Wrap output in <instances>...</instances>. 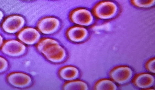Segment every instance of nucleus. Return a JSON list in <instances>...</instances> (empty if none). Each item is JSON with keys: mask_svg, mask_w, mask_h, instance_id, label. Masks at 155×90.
I'll use <instances>...</instances> for the list:
<instances>
[{"mask_svg": "<svg viewBox=\"0 0 155 90\" xmlns=\"http://www.w3.org/2000/svg\"><path fill=\"white\" fill-rule=\"evenodd\" d=\"M39 49L49 60L57 62L61 59L64 53L57 43L51 40H45L40 44Z\"/></svg>", "mask_w": 155, "mask_h": 90, "instance_id": "nucleus-1", "label": "nucleus"}, {"mask_svg": "<svg viewBox=\"0 0 155 90\" xmlns=\"http://www.w3.org/2000/svg\"><path fill=\"white\" fill-rule=\"evenodd\" d=\"M117 10L116 5L109 2H102L95 7L94 12L98 17L106 18L112 16L115 13Z\"/></svg>", "mask_w": 155, "mask_h": 90, "instance_id": "nucleus-2", "label": "nucleus"}, {"mask_svg": "<svg viewBox=\"0 0 155 90\" xmlns=\"http://www.w3.org/2000/svg\"><path fill=\"white\" fill-rule=\"evenodd\" d=\"M71 19L77 24L86 25L91 22L92 17L90 12L87 10L80 9L74 11L72 13Z\"/></svg>", "mask_w": 155, "mask_h": 90, "instance_id": "nucleus-3", "label": "nucleus"}, {"mask_svg": "<svg viewBox=\"0 0 155 90\" xmlns=\"http://www.w3.org/2000/svg\"><path fill=\"white\" fill-rule=\"evenodd\" d=\"M59 24L58 20L54 18L49 17L42 19L39 22L38 28L42 32L48 34L55 31Z\"/></svg>", "mask_w": 155, "mask_h": 90, "instance_id": "nucleus-4", "label": "nucleus"}, {"mask_svg": "<svg viewBox=\"0 0 155 90\" xmlns=\"http://www.w3.org/2000/svg\"><path fill=\"white\" fill-rule=\"evenodd\" d=\"M87 32L82 28L75 27L69 30L68 35L69 38L74 41H79L85 37Z\"/></svg>", "mask_w": 155, "mask_h": 90, "instance_id": "nucleus-5", "label": "nucleus"}, {"mask_svg": "<svg viewBox=\"0 0 155 90\" xmlns=\"http://www.w3.org/2000/svg\"><path fill=\"white\" fill-rule=\"evenodd\" d=\"M77 74V71L75 68L68 67L61 70V75L65 79H71L74 78Z\"/></svg>", "mask_w": 155, "mask_h": 90, "instance_id": "nucleus-6", "label": "nucleus"}, {"mask_svg": "<svg viewBox=\"0 0 155 90\" xmlns=\"http://www.w3.org/2000/svg\"><path fill=\"white\" fill-rule=\"evenodd\" d=\"M154 2V0H133L134 5L141 7L150 6L153 4Z\"/></svg>", "mask_w": 155, "mask_h": 90, "instance_id": "nucleus-7", "label": "nucleus"}]
</instances>
